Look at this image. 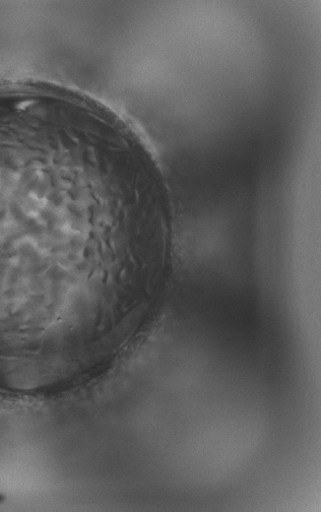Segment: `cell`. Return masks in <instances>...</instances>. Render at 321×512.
I'll list each match as a JSON object with an SVG mask.
<instances>
[{
	"label": "cell",
	"instance_id": "cell-1",
	"mask_svg": "<svg viewBox=\"0 0 321 512\" xmlns=\"http://www.w3.org/2000/svg\"><path fill=\"white\" fill-rule=\"evenodd\" d=\"M93 139L69 124L0 121V342L78 345L99 288L130 266V224L100 198Z\"/></svg>",
	"mask_w": 321,
	"mask_h": 512
}]
</instances>
